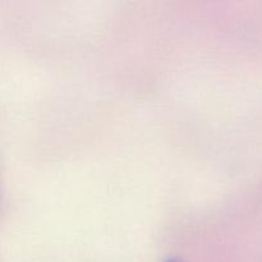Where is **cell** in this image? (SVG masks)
Returning <instances> with one entry per match:
<instances>
[{"instance_id": "obj_1", "label": "cell", "mask_w": 262, "mask_h": 262, "mask_svg": "<svg viewBox=\"0 0 262 262\" xmlns=\"http://www.w3.org/2000/svg\"><path fill=\"white\" fill-rule=\"evenodd\" d=\"M169 262H176V261H169Z\"/></svg>"}]
</instances>
